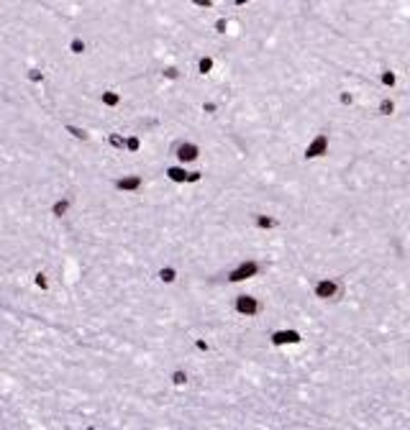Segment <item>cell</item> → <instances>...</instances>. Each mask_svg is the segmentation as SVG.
I'll use <instances>...</instances> for the list:
<instances>
[{
  "label": "cell",
  "mask_w": 410,
  "mask_h": 430,
  "mask_svg": "<svg viewBox=\"0 0 410 430\" xmlns=\"http://www.w3.org/2000/svg\"><path fill=\"white\" fill-rule=\"evenodd\" d=\"M195 6H200V8H213V0H192Z\"/></svg>",
  "instance_id": "26"
},
{
  "label": "cell",
  "mask_w": 410,
  "mask_h": 430,
  "mask_svg": "<svg viewBox=\"0 0 410 430\" xmlns=\"http://www.w3.org/2000/svg\"><path fill=\"white\" fill-rule=\"evenodd\" d=\"M274 346H290V343H300V333L297 330H277L272 336Z\"/></svg>",
  "instance_id": "6"
},
{
  "label": "cell",
  "mask_w": 410,
  "mask_h": 430,
  "mask_svg": "<svg viewBox=\"0 0 410 430\" xmlns=\"http://www.w3.org/2000/svg\"><path fill=\"white\" fill-rule=\"evenodd\" d=\"M233 308H236V312L239 315H244V318H251V315H256L259 312V300L256 297H251V294H239L236 297V302H233Z\"/></svg>",
  "instance_id": "2"
},
{
  "label": "cell",
  "mask_w": 410,
  "mask_h": 430,
  "mask_svg": "<svg viewBox=\"0 0 410 430\" xmlns=\"http://www.w3.org/2000/svg\"><path fill=\"white\" fill-rule=\"evenodd\" d=\"M313 292L320 300H333V297L341 294V284L336 282V279H320V282L313 287Z\"/></svg>",
  "instance_id": "3"
},
{
  "label": "cell",
  "mask_w": 410,
  "mask_h": 430,
  "mask_svg": "<svg viewBox=\"0 0 410 430\" xmlns=\"http://www.w3.org/2000/svg\"><path fill=\"white\" fill-rule=\"evenodd\" d=\"M338 102H341V105H351V102H354V95H351V92H341V95H338Z\"/></svg>",
  "instance_id": "22"
},
{
  "label": "cell",
  "mask_w": 410,
  "mask_h": 430,
  "mask_svg": "<svg viewBox=\"0 0 410 430\" xmlns=\"http://www.w3.org/2000/svg\"><path fill=\"white\" fill-rule=\"evenodd\" d=\"M159 279H162V282H167V284H172L177 279V272L172 269V266H164V269H159Z\"/></svg>",
  "instance_id": "13"
},
{
  "label": "cell",
  "mask_w": 410,
  "mask_h": 430,
  "mask_svg": "<svg viewBox=\"0 0 410 430\" xmlns=\"http://www.w3.org/2000/svg\"><path fill=\"white\" fill-rule=\"evenodd\" d=\"M70 210V200H57L54 205H52V215H57V218H62L64 212Z\"/></svg>",
  "instance_id": "12"
},
{
  "label": "cell",
  "mask_w": 410,
  "mask_h": 430,
  "mask_svg": "<svg viewBox=\"0 0 410 430\" xmlns=\"http://www.w3.org/2000/svg\"><path fill=\"white\" fill-rule=\"evenodd\" d=\"M70 49H72V54H82V52H85V41H82V38H72Z\"/></svg>",
  "instance_id": "17"
},
{
  "label": "cell",
  "mask_w": 410,
  "mask_h": 430,
  "mask_svg": "<svg viewBox=\"0 0 410 430\" xmlns=\"http://www.w3.org/2000/svg\"><path fill=\"white\" fill-rule=\"evenodd\" d=\"M108 141H111V146H116V148H126V138H121V136H111V138H108Z\"/></svg>",
  "instance_id": "21"
},
{
  "label": "cell",
  "mask_w": 410,
  "mask_h": 430,
  "mask_svg": "<svg viewBox=\"0 0 410 430\" xmlns=\"http://www.w3.org/2000/svg\"><path fill=\"white\" fill-rule=\"evenodd\" d=\"M36 287H41V290H47V287H49V282H47V276H44V274H36Z\"/></svg>",
  "instance_id": "24"
},
{
  "label": "cell",
  "mask_w": 410,
  "mask_h": 430,
  "mask_svg": "<svg viewBox=\"0 0 410 430\" xmlns=\"http://www.w3.org/2000/svg\"><path fill=\"white\" fill-rule=\"evenodd\" d=\"M41 77H44V74H41L39 70H31V72H29V80H31V82H39Z\"/></svg>",
  "instance_id": "25"
},
{
  "label": "cell",
  "mask_w": 410,
  "mask_h": 430,
  "mask_svg": "<svg viewBox=\"0 0 410 430\" xmlns=\"http://www.w3.org/2000/svg\"><path fill=\"white\" fill-rule=\"evenodd\" d=\"M233 3H236V6H246V3H249V0H233Z\"/></svg>",
  "instance_id": "29"
},
{
  "label": "cell",
  "mask_w": 410,
  "mask_h": 430,
  "mask_svg": "<svg viewBox=\"0 0 410 430\" xmlns=\"http://www.w3.org/2000/svg\"><path fill=\"white\" fill-rule=\"evenodd\" d=\"M203 110H205V113H215V102H205Z\"/></svg>",
  "instance_id": "27"
},
{
  "label": "cell",
  "mask_w": 410,
  "mask_h": 430,
  "mask_svg": "<svg viewBox=\"0 0 410 430\" xmlns=\"http://www.w3.org/2000/svg\"><path fill=\"white\" fill-rule=\"evenodd\" d=\"M228 26H231V20H228V18H221L218 24H215V31H218V34H228V31H226Z\"/></svg>",
  "instance_id": "20"
},
{
  "label": "cell",
  "mask_w": 410,
  "mask_h": 430,
  "mask_svg": "<svg viewBox=\"0 0 410 430\" xmlns=\"http://www.w3.org/2000/svg\"><path fill=\"white\" fill-rule=\"evenodd\" d=\"M198 180H200L198 172H190V174H187V182H198Z\"/></svg>",
  "instance_id": "28"
},
{
  "label": "cell",
  "mask_w": 410,
  "mask_h": 430,
  "mask_svg": "<svg viewBox=\"0 0 410 430\" xmlns=\"http://www.w3.org/2000/svg\"><path fill=\"white\" fill-rule=\"evenodd\" d=\"M379 113L382 116H392L395 113V102L392 100H379Z\"/></svg>",
  "instance_id": "15"
},
{
  "label": "cell",
  "mask_w": 410,
  "mask_h": 430,
  "mask_svg": "<svg viewBox=\"0 0 410 430\" xmlns=\"http://www.w3.org/2000/svg\"><path fill=\"white\" fill-rule=\"evenodd\" d=\"M172 382H175L177 386H182V384H187V374L185 372H175V374H172Z\"/></svg>",
  "instance_id": "19"
},
{
  "label": "cell",
  "mask_w": 410,
  "mask_h": 430,
  "mask_svg": "<svg viewBox=\"0 0 410 430\" xmlns=\"http://www.w3.org/2000/svg\"><path fill=\"white\" fill-rule=\"evenodd\" d=\"M175 156L182 162V164H190V162H195L200 156V148L195 144H190V141H180L175 146Z\"/></svg>",
  "instance_id": "4"
},
{
  "label": "cell",
  "mask_w": 410,
  "mask_h": 430,
  "mask_svg": "<svg viewBox=\"0 0 410 430\" xmlns=\"http://www.w3.org/2000/svg\"><path fill=\"white\" fill-rule=\"evenodd\" d=\"M254 226L262 230H269V228H277V218H272L267 212H259V215H254Z\"/></svg>",
  "instance_id": "8"
},
{
  "label": "cell",
  "mask_w": 410,
  "mask_h": 430,
  "mask_svg": "<svg viewBox=\"0 0 410 430\" xmlns=\"http://www.w3.org/2000/svg\"><path fill=\"white\" fill-rule=\"evenodd\" d=\"M67 131H70V134H72L75 138H82V141L88 138V131H85V128H77V126H67Z\"/></svg>",
  "instance_id": "16"
},
{
  "label": "cell",
  "mask_w": 410,
  "mask_h": 430,
  "mask_svg": "<svg viewBox=\"0 0 410 430\" xmlns=\"http://www.w3.org/2000/svg\"><path fill=\"white\" fill-rule=\"evenodd\" d=\"M121 102V95L118 92H111V90H108V92H103V105H108V108H116Z\"/></svg>",
  "instance_id": "14"
},
{
  "label": "cell",
  "mask_w": 410,
  "mask_h": 430,
  "mask_svg": "<svg viewBox=\"0 0 410 430\" xmlns=\"http://www.w3.org/2000/svg\"><path fill=\"white\" fill-rule=\"evenodd\" d=\"M139 146H141V141H139L136 136H131V138H126V148H128V152H139Z\"/></svg>",
  "instance_id": "18"
},
{
  "label": "cell",
  "mask_w": 410,
  "mask_h": 430,
  "mask_svg": "<svg viewBox=\"0 0 410 430\" xmlns=\"http://www.w3.org/2000/svg\"><path fill=\"white\" fill-rule=\"evenodd\" d=\"M116 187H118L121 192H136V190L141 187V177H136V174H131V177H121V180L116 182Z\"/></svg>",
  "instance_id": "7"
},
{
  "label": "cell",
  "mask_w": 410,
  "mask_h": 430,
  "mask_svg": "<svg viewBox=\"0 0 410 430\" xmlns=\"http://www.w3.org/2000/svg\"><path fill=\"white\" fill-rule=\"evenodd\" d=\"M213 67H215V59H213V56H200V62H198V72H200V74L213 72Z\"/></svg>",
  "instance_id": "11"
},
{
  "label": "cell",
  "mask_w": 410,
  "mask_h": 430,
  "mask_svg": "<svg viewBox=\"0 0 410 430\" xmlns=\"http://www.w3.org/2000/svg\"><path fill=\"white\" fill-rule=\"evenodd\" d=\"M187 174H190V172H185L182 166H169V169H167V177H169L172 182H177V184L187 182Z\"/></svg>",
  "instance_id": "9"
},
{
  "label": "cell",
  "mask_w": 410,
  "mask_h": 430,
  "mask_svg": "<svg viewBox=\"0 0 410 430\" xmlns=\"http://www.w3.org/2000/svg\"><path fill=\"white\" fill-rule=\"evenodd\" d=\"M326 152H328V136H326V134H318V136L308 144V148H305V159L326 156Z\"/></svg>",
  "instance_id": "5"
},
{
  "label": "cell",
  "mask_w": 410,
  "mask_h": 430,
  "mask_svg": "<svg viewBox=\"0 0 410 430\" xmlns=\"http://www.w3.org/2000/svg\"><path fill=\"white\" fill-rule=\"evenodd\" d=\"M259 274V264L256 262H244V264H239L236 269H231V274H228V282H246V279H251V276H256Z\"/></svg>",
  "instance_id": "1"
},
{
  "label": "cell",
  "mask_w": 410,
  "mask_h": 430,
  "mask_svg": "<svg viewBox=\"0 0 410 430\" xmlns=\"http://www.w3.org/2000/svg\"><path fill=\"white\" fill-rule=\"evenodd\" d=\"M164 77H167V80H177V77H180L177 67H167V70H164Z\"/></svg>",
  "instance_id": "23"
},
{
  "label": "cell",
  "mask_w": 410,
  "mask_h": 430,
  "mask_svg": "<svg viewBox=\"0 0 410 430\" xmlns=\"http://www.w3.org/2000/svg\"><path fill=\"white\" fill-rule=\"evenodd\" d=\"M379 82L384 84V88H395V84H397V77H395L392 70H382V72H379Z\"/></svg>",
  "instance_id": "10"
}]
</instances>
